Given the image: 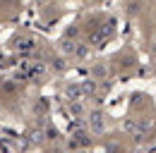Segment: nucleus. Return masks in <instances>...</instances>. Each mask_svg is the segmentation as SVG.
Segmentation results:
<instances>
[{"label": "nucleus", "mask_w": 156, "mask_h": 153, "mask_svg": "<svg viewBox=\"0 0 156 153\" xmlns=\"http://www.w3.org/2000/svg\"><path fill=\"white\" fill-rule=\"evenodd\" d=\"M151 53L156 55V38H154V46H151Z\"/></svg>", "instance_id": "nucleus-1"}]
</instances>
